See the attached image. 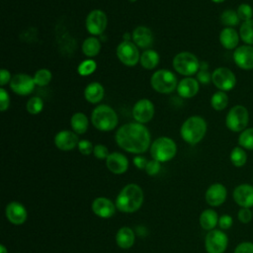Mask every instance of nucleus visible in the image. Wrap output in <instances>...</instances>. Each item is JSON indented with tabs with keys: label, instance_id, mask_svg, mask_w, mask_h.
<instances>
[{
	"label": "nucleus",
	"instance_id": "nucleus-1",
	"mask_svg": "<svg viewBox=\"0 0 253 253\" xmlns=\"http://www.w3.org/2000/svg\"><path fill=\"white\" fill-rule=\"evenodd\" d=\"M115 140L126 152L140 154L149 148L151 135L144 125L127 123L121 126L116 131Z\"/></svg>",
	"mask_w": 253,
	"mask_h": 253
},
{
	"label": "nucleus",
	"instance_id": "nucleus-2",
	"mask_svg": "<svg viewBox=\"0 0 253 253\" xmlns=\"http://www.w3.org/2000/svg\"><path fill=\"white\" fill-rule=\"evenodd\" d=\"M143 203L142 189L136 184L125 186L116 199L117 209L126 213L136 211Z\"/></svg>",
	"mask_w": 253,
	"mask_h": 253
},
{
	"label": "nucleus",
	"instance_id": "nucleus-3",
	"mask_svg": "<svg viewBox=\"0 0 253 253\" xmlns=\"http://www.w3.org/2000/svg\"><path fill=\"white\" fill-rule=\"evenodd\" d=\"M207 122L200 116L189 117L181 126L180 134L185 142L191 145L199 143L206 135Z\"/></svg>",
	"mask_w": 253,
	"mask_h": 253
},
{
	"label": "nucleus",
	"instance_id": "nucleus-4",
	"mask_svg": "<svg viewBox=\"0 0 253 253\" xmlns=\"http://www.w3.org/2000/svg\"><path fill=\"white\" fill-rule=\"evenodd\" d=\"M91 123L100 131H111L117 127L119 118L111 106L102 104L92 111Z\"/></svg>",
	"mask_w": 253,
	"mask_h": 253
},
{
	"label": "nucleus",
	"instance_id": "nucleus-5",
	"mask_svg": "<svg viewBox=\"0 0 253 253\" xmlns=\"http://www.w3.org/2000/svg\"><path fill=\"white\" fill-rule=\"evenodd\" d=\"M177 153L176 142L168 136L156 138L150 145V154L152 159L161 162L172 160Z\"/></svg>",
	"mask_w": 253,
	"mask_h": 253
},
{
	"label": "nucleus",
	"instance_id": "nucleus-6",
	"mask_svg": "<svg viewBox=\"0 0 253 253\" xmlns=\"http://www.w3.org/2000/svg\"><path fill=\"white\" fill-rule=\"evenodd\" d=\"M200 63L198 57L190 51H181L177 53L172 61L174 70L185 77L197 74L200 70Z\"/></svg>",
	"mask_w": 253,
	"mask_h": 253
},
{
	"label": "nucleus",
	"instance_id": "nucleus-7",
	"mask_svg": "<svg viewBox=\"0 0 253 253\" xmlns=\"http://www.w3.org/2000/svg\"><path fill=\"white\" fill-rule=\"evenodd\" d=\"M150 84L153 90L157 93L170 94L177 89L178 80L172 71L167 69H158L151 75Z\"/></svg>",
	"mask_w": 253,
	"mask_h": 253
},
{
	"label": "nucleus",
	"instance_id": "nucleus-8",
	"mask_svg": "<svg viewBox=\"0 0 253 253\" xmlns=\"http://www.w3.org/2000/svg\"><path fill=\"white\" fill-rule=\"evenodd\" d=\"M249 122V112L242 105H236L232 107L226 117H225V125L226 127L233 132H241L245 128H247V125Z\"/></svg>",
	"mask_w": 253,
	"mask_h": 253
},
{
	"label": "nucleus",
	"instance_id": "nucleus-9",
	"mask_svg": "<svg viewBox=\"0 0 253 253\" xmlns=\"http://www.w3.org/2000/svg\"><path fill=\"white\" fill-rule=\"evenodd\" d=\"M116 54L119 60L126 66H134L139 62L140 53L138 46L132 41H123L116 48Z\"/></svg>",
	"mask_w": 253,
	"mask_h": 253
},
{
	"label": "nucleus",
	"instance_id": "nucleus-10",
	"mask_svg": "<svg viewBox=\"0 0 253 253\" xmlns=\"http://www.w3.org/2000/svg\"><path fill=\"white\" fill-rule=\"evenodd\" d=\"M228 245V237L221 229L210 230L205 238V248L208 253H224Z\"/></svg>",
	"mask_w": 253,
	"mask_h": 253
},
{
	"label": "nucleus",
	"instance_id": "nucleus-11",
	"mask_svg": "<svg viewBox=\"0 0 253 253\" xmlns=\"http://www.w3.org/2000/svg\"><path fill=\"white\" fill-rule=\"evenodd\" d=\"M108 25V18L104 11L100 9H94L86 17L85 27L88 33L92 36L102 35Z\"/></svg>",
	"mask_w": 253,
	"mask_h": 253
},
{
	"label": "nucleus",
	"instance_id": "nucleus-12",
	"mask_svg": "<svg viewBox=\"0 0 253 253\" xmlns=\"http://www.w3.org/2000/svg\"><path fill=\"white\" fill-rule=\"evenodd\" d=\"M211 82L219 91H230L236 84L234 73L227 67H217L211 73Z\"/></svg>",
	"mask_w": 253,
	"mask_h": 253
},
{
	"label": "nucleus",
	"instance_id": "nucleus-13",
	"mask_svg": "<svg viewBox=\"0 0 253 253\" xmlns=\"http://www.w3.org/2000/svg\"><path fill=\"white\" fill-rule=\"evenodd\" d=\"M154 113H155V108L153 103L146 98L139 99L133 105L132 111H131L132 118L134 119V121L142 125L150 122L154 116Z\"/></svg>",
	"mask_w": 253,
	"mask_h": 253
},
{
	"label": "nucleus",
	"instance_id": "nucleus-14",
	"mask_svg": "<svg viewBox=\"0 0 253 253\" xmlns=\"http://www.w3.org/2000/svg\"><path fill=\"white\" fill-rule=\"evenodd\" d=\"M9 85L11 90L20 96L31 94L36 86L34 78L26 73H17L12 76Z\"/></svg>",
	"mask_w": 253,
	"mask_h": 253
},
{
	"label": "nucleus",
	"instance_id": "nucleus-15",
	"mask_svg": "<svg viewBox=\"0 0 253 253\" xmlns=\"http://www.w3.org/2000/svg\"><path fill=\"white\" fill-rule=\"evenodd\" d=\"M235 64L244 70L253 69V45L244 44L235 48L233 51Z\"/></svg>",
	"mask_w": 253,
	"mask_h": 253
},
{
	"label": "nucleus",
	"instance_id": "nucleus-16",
	"mask_svg": "<svg viewBox=\"0 0 253 253\" xmlns=\"http://www.w3.org/2000/svg\"><path fill=\"white\" fill-rule=\"evenodd\" d=\"M54 144L55 146L63 151H69L74 149L79 142L78 134L73 130L63 129L58 131L54 136Z\"/></svg>",
	"mask_w": 253,
	"mask_h": 253
},
{
	"label": "nucleus",
	"instance_id": "nucleus-17",
	"mask_svg": "<svg viewBox=\"0 0 253 253\" xmlns=\"http://www.w3.org/2000/svg\"><path fill=\"white\" fill-rule=\"evenodd\" d=\"M227 197V190L224 185L220 183H214L211 185L205 194L206 202L211 207L221 206Z\"/></svg>",
	"mask_w": 253,
	"mask_h": 253
},
{
	"label": "nucleus",
	"instance_id": "nucleus-18",
	"mask_svg": "<svg viewBox=\"0 0 253 253\" xmlns=\"http://www.w3.org/2000/svg\"><path fill=\"white\" fill-rule=\"evenodd\" d=\"M233 200L240 208L253 207V186L250 184H240L233 190Z\"/></svg>",
	"mask_w": 253,
	"mask_h": 253
},
{
	"label": "nucleus",
	"instance_id": "nucleus-19",
	"mask_svg": "<svg viewBox=\"0 0 253 253\" xmlns=\"http://www.w3.org/2000/svg\"><path fill=\"white\" fill-rule=\"evenodd\" d=\"M5 214L7 219L15 225L23 224L28 217L26 208L19 202L9 203L5 209Z\"/></svg>",
	"mask_w": 253,
	"mask_h": 253
},
{
	"label": "nucleus",
	"instance_id": "nucleus-20",
	"mask_svg": "<svg viewBox=\"0 0 253 253\" xmlns=\"http://www.w3.org/2000/svg\"><path fill=\"white\" fill-rule=\"evenodd\" d=\"M92 211L93 212L102 218H109L111 216H113L116 212V205H114V203L109 200L108 198L105 197H99L96 198L93 203H92Z\"/></svg>",
	"mask_w": 253,
	"mask_h": 253
},
{
	"label": "nucleus",
	"instance_id": "nucleus-21",
	"mask_svg": "<svg viewBox=\"0 0 253 253\" xmlns=\"http://www.w3.org/2000/svg\"><path fill=\"white\" fill-rule=\"evenodd\" d=\"M200 89V83L197 78H193L192 76L184 77L178 82L177 85V93L181 98L190 99L195 97Z\"/></svg>",
	"mask_w": 253,
	"mask_h": 253
},
{
	"label": "nucleus",
	"instance_id": "nucleus-22",
	"mask_svg": "<svg viewBox=\"0 0 253 253\" xmlns=\"http://www.w3.org/2000/svg\"><path fill=\"white\" fill-rule=\"evenodd\" d=\"M131 41L140 48L150 47L153 43L154 37L152 31L145 26L136 27L131 34Z\"/></svg>",
	"mask_w": 253,
	"mask_h": 253
},
{
	"label": "nucleus",
	"instance_id": "nucleus-23",
	"mask_svg": "<svg viewBox=\"0 0 253 253\" xmlns=\"http://www.w3.org/2000/svg\"><path fill=\"white\" fill-rule=\"evenodd\" d=\"M107 168L114 174H123L128 168V160L121 152H112L106 159Z\"/></svg>",
	"mask_w": 253,
	"mask_h": 253
},
{
	"label": "nucleus",
	"instance_id": "nucleus-24",
	"mask_svg": "<svg viewBox=\"0 0 253 253\" xmlns=\"http://www.w3.org/2000/svg\"><path fill=\"white\" fill-rule=\"evenodd\" d=\"M240 36L234 28L225 27L219 33V42L226 49L236 48L239 43Z\"/></svg>",
	"mask_w": 253,
	"mask_h": 253
},
{
	"label": "nucleus",
	"instance_id": "nucleus-25",
	"mask_svg": "<svg viewBox=\"0 0 253 253\" xmlns=\"http://www.w3.org/2000/svg\"><path fill=\"white\" fill-rule=\"evenodd\" d=\"M105 95V89L99 82H91L84 89V98L91 104L101 102Z\"/></svg>",
	"mask_w": 253,
	"mask_h": 253
},
{
	"label": "nucleus",
	"instance_id": "nucleus-26",
	"mask_svg": "<svg viewBox=\"0 0 253 253\" xmlns=\"http://www.w3.org/2000/svg\"><path fill=\"white\" fill-rule=\"evenodd\" d=\"M116 242L123 249L130 248L134 243V232L128 226L121 227L116 234Z\"/></svg>",
	"mask_w": 253,
	"mask_h": 253
},
{
	"label": "nucleus",
	"instance_id": "nucleus-27",
	"mask_svg": "<svg viewBox=\"0 0 253 253\" xmlns=\"http://www.w3.org/2000/svg\"><path fill=\"white\" fill-rule=\"evenodd\" d=\"M159 61H160V56L158 52L154 49H151V48L145 49L140 54L139 63L144 69L152 70L156 68V66L159 64Z\"/></svg>",
	"mask_w": 253,
	"mask_h": 253
},
{
	"label": "nucleus",
	"instance_id": "nucleus-28",
	"mask_svg": "<svg viewBox=\"0 0 253 253\" xmlns=\"http://www.w3.org/2000/svg\"><path fill=\"white\" fill-rule=\"evenodd\" d=\"M70 126L72 130L77 134H83L87 131L89 126V120L82 112L74 113L70 119Z\"/></svg>",
	"mask_w": 253,
	"mask_h": 253
},
{
	"label": "nucleus",
	"instance_id": "nucleus-29",
	"mask_svg": "<svg viewBox=\"0 0 253 253\" xmlns=\"http://www.w3.org/2000/svg\"><path fill=\"white\" fill-rule=\"evenodd\" d=\"M218 215L215 211L211 209L205 210L200 215V224L205 230H212L218 224Z\"/></svg>",
	"mask_w": 253,
	"mask_h": 253
},
{
	"label": "nucleus",
	"instance_id": "nucleus-30",
	"mask_svg": "<svg viewBox=\"0 0 253 253\" xmlns=\"http://www.w3.org/2000/svg\"><path fill=\"white\" fill-rule=\"evenodd\" d=\"M101 47L102 45L100 41L96 37L92 36L84 40V42H82L81 49L83 54L87 57H94L99 54V52L101 51Z\"/></svg>",
	"mask_w": 253,
	"mask_h": 253
},
{
	"label": "nucleus",
	"instance_id": "nucleus-31",
	"mask_svg": "<svg viewBox=\"0 0 253 253\" xmlns=\"http://www.w3.org/2000/svg\"><path fill=\"white\" fill-rule=\"evenodd\" d=\"M229 159L230 162L232 163L233 166L235 167H242L246 164L247 162V153L244 148L241 146H236L232 148L229 154Z\"/></svg>",
	"mask_w": 253,
	"mask_h": 253
},
{
	"label": "nucleus",
	"instance_id": "nucleus-32",
	"mask_svg": "<svg viewBox=\"0 0 253 253\" xmlns=\"http://www.w3.org/2000/svg\"><path fill=\"white\" fill-rule=\"evenodd\" d=\"M228 96L223 91H217L211 98V106L215 111H222L227 107Z\"/></svg>",
	"mask_w": 253,
	"mask_h": 253
},
{
	"label": "nucleus",
	"instance_id": "nucleus-33",
	"mask_svg": "<svg viewBox=\"0 0 253 253\" xmlns=\"http://www.w3.org/2000/svg\"><path fill=\"white\" fill-rule=\"evenodd\" d=\"M239 36L246 44L253 45V19L243 22L239 29Z\"/></svg>",
	"mask_w": 253,
	"mask_h": 253
},
{
	"label": "nucleus",
	"instance_id": "nucleus-34",
	"mask_svg": "<svg viewBox=\"0 0 253 253\" xmlns=\"http://www.w3.org/2000/svg\"><path fill=\"white\" fill-rule=\"evenodd\" d=\"M239 17L237 15V12L231 9L224 10L220 15V22L225 27L233 28L239 24Z\"/></svg>",
	"mask_w": 253,
	"mask_h": 253
},
{
	"label": "nucleus",
	"instance_id": "nucleus-35",
	"mask_svg": "<svg viewBox=\"0 0 253 253\" xmlns=\"http://www.w3.org/2000/svg\"><path fill=\"white\" fill-rule=\"evenodd\" d=\"M238 144L244 149L253 150V127H247L240 132Z\"/></svg>",
	"mask_w": 253,
	"mask_h": 253
},
{
	"label": "nucleus",
	"instance_id": "nucleus-36",
	"mask_svg": "<svg viewBox=\"0 0 253 253\" xmlns=\"http://www.w3.org/2000/svg\"><path fill=\"white\" fill-rule=\"evenodd\" d=\"M33 78H34L35 84L37 86L43 87V86H46L50 83L51 78H52V74L48 69L41 68V69H39L35 72Z\"/></svg>",
	"mask_w": 253,
	"mask_h": 253
},
{
	"label": "nucleus",
	"instance_id": "nucleus-37",
	"mask_svg": "<svg viewBox=\"0 0 253 253\" xmlns=\"http://www.w3.org/2000/svg\"><path fill=\"white\" fill-rule=\"evenodd\" d=\"M26 109L31 115H38L43 109V101L40 97H32L28 100Z\"/></svg>",
	"mask_w": 253,
	"mask_h": 253
},
{
	"label": "nucleus",
	"instance_id": "nucleus-38",
	"mask_svg": "<svg viewBox=\"0 0 253 253\" xmlns=\"http://www.w3.org/2000/svg\"><path fill=\"white\" fill-rule=\"evenodd\" d=\"M97 68V63L93 59H85L83 60L77 67V72L81 76H88L92 74Z\"/></svg>",
	"mask_w": 253,
	"mask_h": 253
},
{
	"label": "nucleus",
	"instance_id": "nucleus-39",
	"mask_svg": "<svg viewBox=\"0 0 253 253\" xmlns=\"http://www.w3.org/2000/svg\"><path fill=\"white\" fill-rule=\"evenodd\" d=\"M237 15L240 19V21L246 22L252 19L253 17V9L252 7L247 3H242L237 7Z\"/></svg>",
	"mask_w": 253,
	"mask_h": 253
},
{
	"label": "nucleus",
	"instance_id": "nucleus-40",
	"mask_svg": "<svg viewBox=\"0 0 253 253\" xmlns=\"http://www.w3.org/2000/svg\"><path fill=\"white\" fill-rule=\"evenodd\" d=\"M237 218L241 223H249L253 218L252 210H250V208H240L237 212Z\"/></svg>",
	"mask_w": 253,
	"mask_h": 253
},
{
	"label": "nucleus",
	"instance_id": "nucleus-41",
	"mask_svg": "<svg viewBox=\"0 0 253 253\" xmlns=\"http://www.w3.org/2000/svg\"><path fill=\"white\" fill-rule=\"evenodd\" d=\"M93 154L96 158L100 159V160H103V159H107L108 156L110 155V152H109V149L106 145L104 144H96L94 146V149H93Z\"/></svg>",
	"mask_w": 253,
	"mask_h": 253
},
{
	"label": "nucleus",
	"instance_id": "nucleus-42",
	"mask_svg": "<svg viewBox=\"0 0 253 253\" xmlns=\"http://www.w3.org/2000/svg\"><path fill=\"white\" fill-rule=\"evenodd\" d=\"M161 169V166H160V162L155 160V159H151V160H148L147 164H146V167H145V172L147 175L149 176H155L159 173Z\"/></svg>",
	"mask_w": 253,
	"mask_h": 253
},
{
	"label": "nucleus",
	"instance_id": "nucleus-43",
	"mask_svg": "<svg viewBox=\"0 0 253 253\" xmlns=\"http://www.w3.org/2000/svg\"><path fill=\"white\" fill-rule=\"evenodd\" d=\"M77 147H78L79 152L83 155H89V154L93 153V149H94V145L92 144V142L87 139L79 140Z\"/></svg>",
	"mask_w": 253,
	"mask_h": 253
},
{
	"label": "nucleus",
	"instance_id": "nucleus-44",
	"mask_svg": "<svg viewBox=\"0 0 253 253\" xmlns=\"http://www.w3.org/2000/svg\"><path fill=\"white\" fill-rule=\"evenodd\" d=\"M10 106V96L6 89L0 87V111L5 112Z\"/></svg>",
	"mask_w": 253,
	"mask_h": 253
},
{
	"label": "nucleus",
	"instance_id": "nucleus-45",
	"mask_svg": "<svg viewBox=\"0 0 253 253\" xmlns=\"http://www.w3.org/2000/svg\"><path fill=\"white\" fill-rule=\"evenodd\" d=\"M233 253H253V242L243 241L237 244Z\"/></svg>",
	"mask_w": 253,
	"mask_h": 253
},
{
	"label": "nucleus",
	"instance_id": "nucleus-46",
	"mask_svg": "<svg viewBox=\"0 0 253 253\" xmlns=\"http://www.w3.org/2000/svg\"><path fill=\"white\" fill-rule=\"evenodd\" d=\"M233 224V219L229 214H222L218 218V226L221 230L229 229Z\"/></svg>",
	"mask_w": 253,
	"mask_h": 253
},
{
	"label": "nucleus",
	"instance_id": "nucleus-47",
	"mask_svg": "<svg viewBox=\"0 0 253 253\" xmlns=\"http://www.w3.org/2000/svg\"><path fill=\"white\" fill-rule=\"evenodd\" d=\"M197 80L201 84H209L211 81V73L208 69H200L197 73Z\"/></svg>",
	"mask_w": 253,
	"mask_h": 253
},
{
	"label": "nucleus",
	"instance_id": "nucleus-48",
	"mask_svg": "<svg viewBox=\"0 0 253 253\" xmlns=\"http://www.w3.org/2000/svg\"><path fill=\"white\" fill-rule=\"evenodd\" d=\"M11 79H12L11 73L7 69H4V68L1 69V71H0V85H1V87L10 83Z\"/></svg>",
	"mask_w": 253,
	"mask_h": 253
},
{
	"label": "nucleus",
	"instance_id": "nucleus-49",
	"mask_svg": "<svg viewBox=\"0 0 253 253\" xmlns=\"http://www.w3.org/2000/svg\"><path fill=\"white\" fill-rule=\"evenodd\" d=\"M132 162H133V164L135 165L136 168H138V169H145L148 160H147L144 156L136 155V156L132 159Z\"/></svg>",
	"mask_w": 253,
	"mask_h": 253
},
{
	"label": "nucleus",
	"instance_id": "nucleus-50",
	"mask_svg": "<svg viewBox=\"0 0 253 253\" xmlns=\"http://www.w3.org/2000/svg\"><path fill=\"white\" fill-rule=\"evenodd\" d=\"M0 253H8L7 248L3 244H1V246H0Z\"/></svg>",
	"mask_w": 253,
	"mask_h": 253
},
{
	"label": "nucleus",
	"instance_id": "nucleus-51",
	"mask_svg": "<svg viewBox=\"0 0 253 253\" xmlns=\"http://www.w3.org/2000/svg\"><path fill=\"white\" fill-rule=\"evenodd\" d=\"M211 2H213V3H216V4H218V3H222V2H224L225 0H211Z\"/></svg>",
	"mask_w": 253,
	"mask_h": 253
},
{
	"label": "nucleus",
	"instance_id": "nucleus-52",
	"mask_svg": "<svg viewBox=\"0 0 253 253\" xmlns=\"http://www.w3.org/2000/svg\"><path fill=\"white\" fill-rule=\"evenodd\" d=\"M127 1H129V2H135L136 0H127Z\"/></svg>",
	"mask_w": 253,
	"mask_h": 253
},
{
	"label": "nucleus",
	"instance_id": "nucleus-53",
	"mask_svg": "<svg viewBox=\"0 0 253 253\" xmlns=\"http://www.w3.org/2000/svg\"><path fill=\"white\" fill-rule=\"evenodd\" d=\"M252 212H253V209H252Z\"/></svg>",
	"mask_w": 253,
	"mask_h": 253
}]
</instances>
